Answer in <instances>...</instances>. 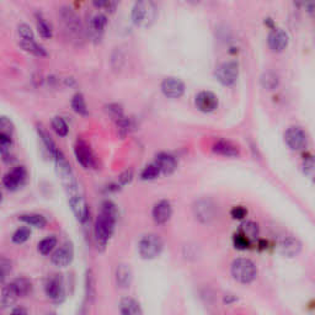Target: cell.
I'll list each match as a JSON object with an SVG mask.
<instances>
[{
  "mask_svg": "<svg viewBox=\"0 0 315 315\" xmlns=\"http://www.w3.org/2000/svg\"><path fill=\"white\" fill-rule=\"evenodd\" d=\"M117 217L118 211L116 204L112 201H104L95 222V239L97 241V246H106L107 241L115 232Z\"/></svg>",
  "mask_w": 315,
  "mask_h": 315,
  "instance_id": "1",
  "label": "cell"
},
{
  "mask_svg": "<svg viewBox=\"0 0 315 315\" xmlns=\"http://www.w3.org/2000/svg\"><path fill=\"white\" fill-rule=\"evenodd\" d=\"M158 10L151 0H137L132 8L133 24L138 27H150L155 22Z\"/></svg>",
  "mask_w": 315,
  "mask_h": 315,
  "instance_id": "2",
  "label": "cell"
},
{
  "mask_svg": "<svg viewBox=\"0 0 315 315\" xmlns=\"http://www.w3.org/2000/svg\"><path fill=\"white\" fill-rule=\"evenodd\" d=\"M60 21H62L63 29L65 35L71 41L79 43L84 39V29L80 22L79 16L74 13L72 9L63 8L60 10Z\"/></svg>",
  "mask_w": 315,
  "mask_h": 315,
  "instance_id": "3",
  "label": "cell"
},
{
  "mask_svg": "<svg viewBox=\"0 0 315 315\" xmlns=\"http://www.w3.org/2000/svg\"><path fill=\"white\" fill-rule=\"evenodd\" d=\"M232 275L240 283H251L256 278L258 270L249 259H237L232 265Z\"/></svg>",
  "mask_w": 315,
  "mask_h": 315,
  "instance_id": "4",
  "label": "cell"
},
{
  "mask_svg": "<svg viewBox=\"0 0 315 315\" xmlns=\"http://www.w3.org/2000/svg\"><path fill=\"white\" fill-rule=\"evenodd\" d=\"M163 250V241L156 234H147L139 240L138 251L144 260H153Z\"/></svg>",
  "mask_w": 315,
  "mask_h": 315,
  "instance_id": "5",
  "label": "cell"
},
{
  "mask_svg": "<svg viewBox=\"0 0 315 315\" xmlns=\"http://www.w3.org/2000/svg\"><path fill=\"white\" fill-rule=\"evenodd\" d=\"M239 76L238 64L234 62H225L216 69V78L222 85L230 86L237 81Z\"/></svg>",
  "mask_w": 315,
  "mask_h": 315,
  "instance_id": "6",
  "label": "cell"
},
{
  "mask_svg": "<svg viewBox=\"0 0 315 315\" xmlns=\"http://www.w3.org/2000/svg\"><path fill=\"white\" fill-rule=\"evenodd\" d=\"M74 153H75L76 160L80 163L83 167H85V169H94L96 167V158H95L90 146L85 141L79 139L76 142Z\"/></svg>",
  "mask_w": 315,
  "mask_h": 315,
  "instance_id": "7",
  "label": "cell"
},
{
  "mask_svg": "<svg viewBox=\"0 0 315 315\" xmlns=\"http://www.w3.org/2000/svg\"><path fill=\"white\" fill-rule=\"evenodd\" d=\"M44 292L50 299L62 302L64 298V283L60 275H51L44 283Z\"/></svg>",
  "mask_w": 315,
  "mask_h": 315,
  "instance_id": "8",
  "label": "cell"
},
{
  "mask_svg": "<svg viewBox=\"0 0 315 315\" xmlns=\"http://www.w3.org/2000/svg\"><path fill=\"white\" fill-rule=\"evenodd\" d=\"M284 141L292 150H302L307 147V134L299 127H289L284 133Z\"/></svg>",
  "mask_w": 315,
  "mask_h": 315,
  "instance_id": "9",
  "label": "cell"
},
{
  "mask_svg": "<svg viewBox=\"0 0 315 315\" xmlns=\"http://www.w3.org/2000/svg\"><path fill=\"white\" fill-rule=\"evenodd\" d=\"M68 196L69 204H71V208L72 211H73V213L75 214V217L79 219V222L85 223L89 218V207L84 196L80 193V190L74 193H71V195Z\"/></svg>",
  "mask_w": 315,
  "mask_h": 315,
  "instance_id": "10",
  "label": "cell"
},
{
  "mask_svg": "<svg viewBox=\"0 0 315 315\" xmlns=\"http://www.w3.org/2000/svg\"><path fill=\"white\" fill-rule=\"evenodd\" d=\"M27 171L24 167H14L11 171H9L8 174L4 176L3 184L6 187V190L9 191H16L18 188H20L21 186L24 185L26 181Z\"/></svg>",
  "mask_w": 315,
  "mask_h": 315,
  "instance_id": "11",
  "label": "cell"
},
{
  "mask_svg": "<svg viewBox=\"0 0 315 315\" xmlns=\"http://www.w3.org/2000/svg\"><path fill=\"white\" fill-rule=\"evenodd\" d=\"M74 250L71 242H65L59 246L51 256V261L57 267H65L73 261Z\"/></svg>",
  "mask_w": 315,
  "mask_h": 315,
  "instance_id": "12",
  "label": "cell"
},
{
  "mask_svg": "<svg viewBox=\"0 0 315 315\" xmlns=\"http://www.w3.org/2000/svg\"><path fill=\"white\" fill-rule=\"evenodd\" d=\"M193 212L198 221L202 223H209L216 216V207L209 200H200L196 202L193 207Z\"/></svg>",
  "mask_w": 315,
  "mask_h": 315,
  "instance_id": "13",
  "label": "cell"
},
{
  "mask_svg": "<svg viewBox=\"0 0 315 315\" xmlns=\"http://www.w3.org/2000/svg\"><path fill=\"white\" fill-rule=\"evenodd\" d=\"M162 92L169 99H179L185 93V85L177 78H165L162 83Z\"/></svg>",
  "mask_w": 315,
  "mask_h": 315,
  "instance_id": "14",
  "label": "cell"
},
{
  "mask_svg": "<svg viewBox=\"0 0 315 315\" xmlns=\"http://www.w3.org/2000/svg\"><path fill=\"white\" fill-rule=\"evenodd\" d=\"M107 25L106 16L102 14H95L88 21L89 36L93 39H100Z\"/></svg>",
  "mask_w": 315,
  "mask_h": 315,
  "instance_id": "15",
  "label": "cell"
},
{
  "mask_svg": "<svg viewBox=\"0 0 315 315\" xmlns=\"http://www.w3.org/2000/svg\"><path fill=\"white\" fill-rule=\"evenodd\" d=\"M196 106L204 113L213 112L218 106V99L212 92H201L196 96Z\"/></svg>",
  "mask_w": 315,
  "mask_h": 315,
  "instance_id": "16",
  "label": "cell"
},
{
  "mask_svg": "<svg viewBox=\"0 0 315 315\" xmlns=\"http://www.w3.org/2000/svg\"><path fill=\"white\" fill-rule=\"evenodd\" d=\"M154 222L156 224H165L172 216V207L167 200L159 201L158 204L154 206L153 212H151Z\"/></svg>",
  "mask_w": 315,
  "mask_h": 315,
  "instance_id": "17",
  "label": "cell"
},
{
  "mask_svg": "<svg viewBox=\"0 0 315 315\" xmlns=\"http://www.w3.org/2000/svg\"><path fill=\"white\" fill-rule=\"evenodd\" d=\"M288 46V35L281 29L272 30L268 35V47L274 52H282Z\"/></svg>",
  "mask_w": 315,
  "mask_h": 315,
  "instance_id": "18",
  "label": "cell"
},
{
  "mask_svg": "<svg viewBox=\"0 0 315 315\" xmlns=\"http://www.w3.org/2000/svg\"><path fill=\"white\" fill-rule=\"evenodd\" d=\"M300 249H302L300 242L292 237L283 238V239L279 240L278 244H277V250H278V253L282 254L283 256H288V258H293V256L297 255L300 251Z\"/></svg>",
  "mask_w": 315,
  "mask_h": 315,
  "instance_id": "19",
  "label": "cell"
},
{
  "mask_svg": "<svg viewBox=\"0 0 315 315\" xmlns=\"http://www.w3.org/2000/svg\"><path fill=\"white\" fill-rule=\"evenodd\" d=\"M155 163L159 167L162 175H170L176 170L177 162L174 156L167 153H162L156 156Z\"/></svg>",
  "mask_w": 315,
  "mask_h": 315,
  "instance_id": "20",
  "label": "cell"
},
{
  "mask_svg": "<svg viewBox=\"0 0 315 315\" xmlns=\"http://www.w3.org/2000/svg\"><path fill=\"white\" fill-rule=\"evenodd\" d=\"M132 281L133 274L130 266L125 265V263L118 265L116 268V283H117V286L120 288L126 289L132 284Z\"/></svg>",
  "mask_w": 315,
  "mask_h": 315,
  "instance_id": "21",
  "label": "cell"
},
{
  "mask_svg": "<svg viewBox=\"0 0 315 315\" xmlns=\"http://www.w3.org/2000/svg\"><path fill=\"white\" fill-rule=\"evenodd\" d=\"M213 151L223 156L239 155V149H238L233 143H230V142L228 141H224V139L217 141L216 143L213 144Z\"/></svg>",
  "mask_w": 315,
  "mask_h": 315,
  "instance_id": "22",
  "label": "cell"
},
{
  "mask_svg": "<svg viewBox=\"0 0 315 315\" xmlns=\"http://www.w3.org/2000/svg\"><path fill=\"white\" fill-rule=\"evenodd\" d=\"M120 312L123 315H142L141 304L133 298H123L120 303Z\"/></svg>",
  "mask_w": 315,
  "mask_h": 315,
  "instance_id": "23",
  "label": "cell"
},
{
  "mask_svg": "<svg viewBox=\"0 0 315 315\" xmlns=\"http://www.w3.org/2000/svg\"><path fill=\"white\" fill-rule=\"evenodd\" d=\"M19 296L16 293L15 288H14L13 284H8V286L3 287V291H1V299H0V304H1V308L5 309V308L10 307L15 303V300L18 299Z\"/></svg>",
  "mask_w": 315,
  "mask_h": 315,
  "instance_id": "24",
  "label": "cell"
},
{
  "mask_svg": "<svg viewBox=\"0 0 315 315\" xmlns=\"http://www.w3.org/2000/svg\"><path fill=\"white\" fill-rule=\"evenodd\" d=\"M11 284H13L14 288H15L19 297H27L29 295H31L32 283L26 277H19V278L14 279Z\"/></svg>",
  "mask_w": 315,
  "mask_h": 315,
  "instance_id": "25",
  "label": "cell"
},
{
  "mask_svg": "<svg viewBox=\"0 0 315 315\" xmlns=\"http://www.w3.org/2000/svg\"><path fill=\"white\" fill-rule=\"evenodd\" d=\"M20 221H22L24 223H26L27 225H31V227L35 228H44L46 227V224H47V221L44 218L43 216L41 214H36V213H30V214H22L20 216Z\"/></svg>",
  "mask_w": 315,
  "mask_h": 315,
  "instance_id": "26",
  "label": "cell"
},
{
  "mask_svg": "<svg viewBox=\"0 0 315 315\" xmlns=\"http://www.w3.org/2000/svg\"><path fill=\"white\" fill-rule=\"evenodd\" d=\"M36 25L42 38L50 39L52 37V27L48 24L47 20L42 16V14H36Z\"/></svg>",
  "mask_w": 315,
  "mask_h": 315,
  "instance_id": "27",
  "label": "cell"
},
{
  "mask_svg": "<svg viewBox=\"0 0 315 315\" xmlns=\"http://www.w3.org/2000/svg\"><path fill=\"white\" fill-rule=\"evenodd\" d=\"M20 46L24 48L27 52L32 53V55L37 56V57H46L47 56V52L42 47L41 44L37 43L36 41H20Z\"/></svg>",
  "mask_w": 315,
  "mask_h": 315,
  "instance_id": "28",
  "label": "cell"
},
{
  "mask_svg": "<svg viewBox=\"0 0 315 315\" xmlns=\"http://www.w3.org/2000/svg\"><path fill=\"white\" fill-rule=\"evenodd\" d=\"M239 234L244 235L245 238H247L249 240L255 239L259 235V227L258 224H255L254 222H245L240 225L239 228Z\"/></svg>",
  "mask_w": 315,
  "mask_h": 315,
  "instance_id": "29",
  "label": "cell"
},
{
  "mask_svg": "<svg viewBox=\"0 0 315 315\" xmlns=\"http://www.w3.org/2000/svg\"><path fill=\"white\" fill-rule=\"evenodd\" d=\"M38 133H39V137H41L42 142H43V144L46 146V148H47V150L50 151L51 156H52L53 159H55L56 156H58L60 154V151L58 150L57 147H56L55 142L51 139V137L48 136L47 132L46 130H42V127H38Z\"/></svg>",
  "mask_w": 315,
  "mask_h": 315,
  "instance_id": "30",
  "label": "cell"
},
{
  "mask_svg": "<svg viewBox=\"0 0 315 315\" xmlns=\"http://www.w3.org/2000/svg\"><path fill=\"white\" fill-rule=\"evenodd\" d=\"M57 238L56 237H47L42 239L38 244V251L42 255H48L50 253H52L55 250V247L57 246Z\"/></svg>",
  "mask_w": 315,
  "mask_h": 315,
  "instance_id": "31",
  "label": "cell"
},
{
  "mask_svg": "<svg viewBox=\"0 0 315 315\" xmlns=\"http://www.w3.org/2000/svg\"><path fill=\"white\" fill-rule=\"evenodd\" d=\"M72 109L74 110V112H76L78 115L86 116L88 115V107H86L85 99L81 94H75L72 99Z\"/></svg>",
  "mask_w": 315,
  "mask_h": 315,
  "instance_id": "32",
  "label": "cell"
},
{
  "mask_svg": "<svg viewBox=\"0 0 315 315\" xmlns=\"http://www.w3.org/2000/svg\"><path fill=\"white\" fill-rule=\"evenodd\" d=\"M160 174H162V172H160L159 167H158V164L154 162L144 167L143 171L141 172V179L144 180V181H148V180L156 179V177L159 176Z\"/></svg>",
  "mask_w": 315,
  "mask_h": 315,
  "instance_id": "33",
  "label": "cell"
},
{
  "mask_svg": "<svg viewBox=\"0 0 315 315\" xmlns=\"http://www.w3.org/2000/svg\"><path fill=\"white\" fill-rule=\"evenodd\" d=\"M116 123H117L118 130H120V134L122 137L127 136L128 133L132 132L133 130H136V123H134V121H133L132 118L125 117V116Z\"/></svg>",
  "mask_w": 315,
  "mask_h": 315,
  "instance_id": "34",
  "label": "cell"
},
{
  "mask_svg": "<svg viewBox=\"0 0 315 315\" xmlns=\"http://www.w3.org/2000/svg\"><path fill=\"white\" fill-rule=\"evenodd\" d=\"M105 111H106L107 116L112 118L113 121H120L123 117V109L121 105L118 104H109L105 106Z\"/></svg>",
  "mask_w": 315,
  "mask_h": 315,
  "instance_id": "35",
  "label": "cell"
},
{
  "mask_svg": "<svg viewBox=\"0 0 315 315\" xmlns=\"http://www.w3.org/2000/svg\"><path fill=\"white\" fill-rule=\"evenodd\" d=\"M52 128L59 137H65L69 132L67 122L62 117H58V116L52 120Z\"/></svg>",
  "mask_w": 315,
  "mask_h": 315,
  "instance_id": "36",
  "label": "cell"
},
{
  "mask_svg": "<svg viewBox=\"0 0 315 315\" xmlns=\"http://www.w3.org/2000/svg\"><path fill=\"white\" fill-rule=\"evenodd\" d=\"M261 83H262L263 88L268 89V90H272V89L277 88L279 80H278V76H277L276 74L272 73V72H267V73H265L262 75Z\"/></svg>",
  "mask_w": 315,
  "mask_h": 315,
  "instance_id": "37",
  "label": "cell"
},
{
  "mask_svg": "<svg viewBox=\"0 0 315 315\" xmlns=\"http://www.w3.org/2000/svg\"><path fill=\"white\" fill-rule=\"evenodd\" d=\"M30 235H31V230H30L27 227L19 228V229L13 234V241L19 245L24 244V242H26L27 240H29Z\"/></svg>",
  "mask_w": 315,
  "mask_h": 315,
  "instance_id": "38",
  "label": "cell"
},
{
  "mask_svg": "<svg viewBox=\"0 0 315 315\" xmlns=\"http://www.w3.org/2000/svg\"><path fill=\"white\" fill-rule=\"evenodd\" d=\"M94 277H93L92 271L86 272L85 277V289H86V298L89 300H94L95 298V286H94Z\"/></svg>",
  "mask_w": 315,
  "mask_h": 315,
  "instance_id": "39",
  "label": "cell"
},
{
  "mask_svg": "<svg viewBox=\"0 0 315 315\" xmlns=\"http://www.w3.org/2000/svg\"><path fill=\"white\" fill-rule=\"evenodd\" d=\"M19 36H20V41H34L35 36L34 32H32L31 27L26 24H21L19 25L18 27Z\"/></svg>",
  "mask_w": 315,
  "mask_h": 315,
  "instance_id": "40",
  "label": "cell"
},
{
  "mask_svg": "<svg viewBox=\"0 0 315 315\" xmlns=\"http://www.w3.org/2000/svg\"><path fill=\"white\" fill-rule=\"evenodd\" d=\"M11 272V262L5 258H1L0 260V278H1V283H5L6 277L10 275Z\"/></svg>",
  "mask_w": 315,
  "mask_h": 315,
  "instance_id": "41",
  "label": "cell"
},
{
  "mask_svg": "<svg viewBox=\"0 0 315 315\" xmlns=\"http://www.w3.org/2000/svg\"><path fill=\"white\" fill-rule=\"evenodd\" d=\"M303 170L305 174L315 181V156H310L303 163Z\"/></svg>",
  "mask_w": 315,
  "mask_h": 315,
  "instance_id": "42",
  "label": "cell"
},
{
  "mask_svg": "<svg viewBox=\"0 0 315 315\" xmlns=\"http://www.w3.org/2000/svg\"><path fill=\"white\" fill-rule=\"evenodd\" d=\"M14 132V126L10 122V120H8L6 117L0 118V133L3 134H8V136H13Z\"/></svg>",
  "mask_w": 315,
  "mask_h": 315,
  "instance_id": "43",
  "label": "cell"
},
{
  "mask_svg": "<svg viewBox=\"0 0 315 315\" xmlns=\"http://www.w3.org/2000/svg\"><path fill=\"white\" fill-rule=\"evenodd\" d=\"M234 244H235V247L244 250V249H246V247L249 246V244H250V240L247 239V238H245L244 235H241L238 233V234L234 237Z\"/></svg>",
  "mask_w": 315,
  "mask_h": 315,
  "instance_id": "44",
  "label": "cell"
},
{
  "mask_svg": "<svg viewBox=\"0 0 315 315\" xmlns=\"http://www.w3.org/2000/svg\"><path fill=\"white\" fill-rule=\"evenodd\" d=\"M133 179V171L132 170H127V171L123 172L120 177H118V181L121 183V185H127L128 183H130Z\"/></svg>",
  "mask_w": 315,
  "mask_h": 315,
  "instance_id": "45",
  "label": "cell"
},
{
  "mask_svg": "<svg viewBox=\"0 0 315 315\" xmlns=\"http://www.w3.org/2000/svg\"><path fill=\"white\" fill-rule=\"evenodd\" d=\"M93 4L96 9H107V11H110V6H111L110 0H93Z\"/></svg>",
  "mask_w": 315,
  "mask_h": 315,
  "instance_id": "46",
  "label": "cell"
},
{
  "mask_svg": "<svg viewBox=\"0 0 315 315\" xmlns=\"http://www.w3.org/2000/svg\"><path fill=\"white\" fill-rule=\"evenodd\" d=\"M246 209L242 208V207H235V208H233L232 211V216L233 218H238V219H241L244 218L245 216H246Z\"/></svg>",
  "mask_w": 315,
  "mask_h": 315,
  "instance_id": "47",
  "label": "cell"
},
{
  "mask_svg": "<svg viewBox=\"0 0 315 315\" xmlns=\"http://www.w3.org/2000/svg\"><path fill=\"white\" fill-rule=\"evenodd\" d=\"M305 6H307L308 13L315 15V0H308L307 4H305Z\"/></svg>",
  "mask_w": 315,
  "mask_h": 315,
  "instance_id": "48",
  "label": "cell"
},
{
  "mask_svg": "<svg viewBox=\"0 0 315 315\" xmlns=\"http://www.w3.org/2000/svg\"><path fill=\"white\" fill-rule=\"evenodd\" d=\"M13 314H27V310L24 309V308H16V309H14Z\"/></svg>",
  "mask_w": 315,
  "mask_h": 315,
  "instance_id": "49",
  "label": "cell"
},
{
  "mask_svg": "<svg viewBox=\"0 0 315 315\" xmlns=\"http://www.w3.org/2000/svg\"><path fill=\"white\" fill-rule=\"evenodd\" d=\"M293 1H295L296 5H298V6H305V4H307L308 0H293Z\"/></svg>",
  "mask_w": 315,
  "mask_h": 315,
  "instance_id": "50",
  "label": "cell"
},
{
  "mask_svg": "<svg viewBox=\"0 0 315 315\" xmlns=\"http://www.w3.org/2000/svg\"><path fill=\"white\" fill-rule=\"evenodd\" d=\"M186 1L190 4H193V5H196V4H200L202 0H186Z\"/></svg>",
  "mask_w": 315,
  "mask_h": 315,
  "instance_id": "51",
  "label": "cell"
}]
</instances>
